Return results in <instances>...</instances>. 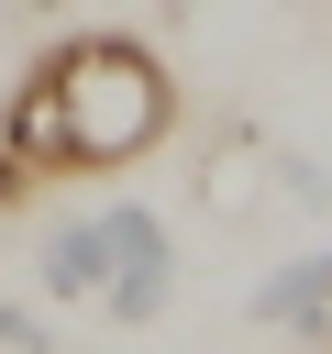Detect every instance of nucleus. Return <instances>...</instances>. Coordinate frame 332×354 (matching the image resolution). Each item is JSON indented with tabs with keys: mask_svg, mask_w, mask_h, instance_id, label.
I'll list each match as a JSON object with an SVG mask.
<instances>
[{
	"mask_svg": "<svg viewBox=\"0 0 332 354\" xmlns=\"http://www.w3.org/2000/svg\"><path fill=\"white\" fill-rule=\"evenodd\" d=\"M22 188H33V166H22V155H11V144H0V210H11V199H22Z\"/></svg>",
	"mask_w": 332,
	"mask_h": 354,
	"instance_id": "20e7f679",
	"label": "nucleus"
},
{
	"mask_svg": "<svg viewBox=\"0 0 332 354\" xmlns=\"http://www.w3.org/2000/svg\"><path fill=\"white\" fill-rule=\"evenodd\" d=\"M166 122H177V77H166L133 33H77V44H55V55L11 88L0 144H11L33 177H111V166L155 155Z\"/></svg>",
	"mask_w": 332,
	"mask_h": 354,
	"instance_id": "f257e3e1",
	"label": "nucleus"
},
{
	"mask_svg": "<svg viewBox=\"0 0 332 354\" xmlns=\"http://www.w3.org/2000/svg\"><path fill=\"white\" fill-rule=\"evenodd\" d=\"M33 277H44L55 299H100V277H111V232H100V210H89V221H55L44 254H33Z\"/></svg>",
	"mask_w": 332,
	"mask_h": 354,
	"instance_id": "7ed1b4c3",
	"label": "nucleus"
},
{
	"mask_svg": "<svg viewBox=\"0 0 332 354\" xmlns=\"http://www.w3.org/2000/svg\"><path fill=\"white\" fill-rule=\"evenodd\" d=\"M100 232H111L100 310H111V321H155V310L177 299V243H166V221H155V210H133V199H111V210H100Z\"/></svg>",
	"mask_w": 332,
	"mask_h": 354,
	"instance_id": "f03ea898",
	"label": "nucleus"
},
{
	"mask_svg": "<svg viewBox=\"0 0 332 354\" xmlns=\"http://www.w3.org/2000/svg\"><path fill=\"white\" fill-rule=\"evenodd\" d=\"M0 343H22V354H33V343H44V332H33V321H22V310H11V299H0Z\"/></svg>",
	"mask_w": 332,
	"mask_h": 354,
	"instance_id": "39448f33",
	"label": "nucleus"
}]
</instances>
